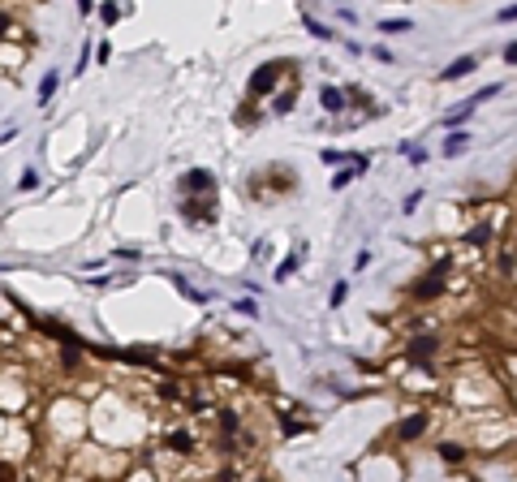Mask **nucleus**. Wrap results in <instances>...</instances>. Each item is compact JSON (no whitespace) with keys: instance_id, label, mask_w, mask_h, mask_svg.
<instances>
[{"instance_id":"nucleus-23","label":"nucleus","mask_w":517,"mask_h":482,"mask_svg":"<svg viewBox=\"0 0 517 482\" xmlns=\"http://www.w3.org/2000/svg\"><path fill=\"white\" fill-rule=\"evenodd\" d=\"M504 65H517V43H509V47H504Z\"/></svg>"},{"instance_id":"nucleus-24","label":"nucleus","mask_w":517,"mask_h":482,"mask_svg":"<svg viewBox=\"0 0 517 482\" xmlns=\"http://www.w3.org/2000/svg\"><path fill=\"white\" fill-rule=\"evenodd\" d=\"M0 65H5V39H0Z\"/></svg>"},{"instance_id":"nucleus-18","label":"nucleus","mask_w":517,"mask_h":482,"mask_svg":"<svg viewBox=\"0 0 517 482\" xmlns=\"http://www.w3.org/2000/svg\"><path fill=\"white\" fill-rule=\"evenodd\" d=\"M293 99H298V86L285 91V95H276V104H272V108H276V112H289V108H293Z\"/></svg>"},{"instance_id":"nucleus-14","label":"nucleus","mask_w":517,"mask_h":482,"mask_svg":"<svg viewBox=\"0 0 517 482\" xmlns=\"http://www.w3.org/2000/svg\"><path fill=\"white\" fill-rule=\"evenodd\" d=\"M302 27H306V31H310V35H315V39H336V35H332V27H324V22H315V17H310V13H306V17H302Z\"/></svg>"},{"instance_id":"nucleus-17","label":"nucleus","mask_w":517,"mask_h":482,"mask_svg":"<svg viewBox=\"0 0 517 482\" xmlns=\"http://www.w3.org/2000/svg\"><path fill=\"white\" fill-rule=\"evenodd\" d=\"M57 82H61V78H57V73H47V78L39 82V104H47V99H52V91H57Z\"/></svg>"},{"instance_id":"nucleus-22","label":"nucleus","mask_w":517,"mask_h":482,"mask_svg":"<svg viewBox=\"0 0 517 482\" xmlns=\"http://www.w3.org/2000/svg\"><path fill=\"white\" fill-rule=\"evenodd\" d=\"M496 22H517V5H504V9L496 13Z\"/></svg>"},{"instance_id":"nucleus-9","label":"nucleus","mask_w":517,"mask_h":482,"mask_svg":"<svg viewBox=\"0 0 517 482\" xmlns=\"http://www.w3.org/2000/svg\"><path fill=\"white\" fill-rule=\"evenodd\" d=\"M435 452H440L444 465H465V461H470V444H465V439H440Z\"/></svg>"},{"instance_id":"nucleus-21","label":"nucleus","mask_w":517,"mask_h":482,"mask_svg":"<svg viewBox=\"0 0 517 482\" xmlns=\"http://www.w3.org/2000/svg\"><path fill=\"white\" fill-rule=\"evenodd\" d=\"M293 267H298V259H285V263L276 267V280H289V271H293Z\"/></svg>"},{"instance_id":"nucleus-12","label":"nucleus","mask_w":517,"mask_h":482,"mask_svg":"<svg viewBox=\"0 0 517 482\" xmlns=\"http://www.w3.org/2000/svg\"><path fill=\"white\" fill-rule=\"evenodd\" d=\"M465 146H470V130H453V134L444 138V146H440V151H444L449 160H457V156H461Z\"/></svg>"},{"instance_id":"nucleus-6","label":"nucleus","mask_w":517,"mask_h":482,"mask_svg":"<svg viewBox=\"0 0 517 482\" xmlns=\"http://www.w3.org/2000/svg\"><path fill=\"white\" fill-rule=\"evenodd\" d=\"M491 241H496V220H479V224L465 228V237H461L465 250H487Z\"/></svg>"},{"instance_id":"nucleus-7","label":"nucleus","mask_w":517,"mask_h":482,"mask_svg":"<svg viewBox=\"0 0 517 482\" xmlns=\"http://www.w3.org/2000/svg\"><path fill=\"white\" fill-rule=\"evenodd\" d=\"M164 448L177 452V456H194V452H199V435L186 430V426H177V430H168V435H164Z\"/></svg>"},{"instance_id":"nucleus-19","label":"nucleus","mask_w":517,"mask_h":482,"mask_svg":"<svg viewBox=\"0 0 517 482\" xmlns=\"http://www.w3.org/2000/svg\"><path fill=\"white\" fill-rule=\"evenodd\" d=\"M418 202H423V194H418V190H414V194H410V198L401 202V211H405V216H414V211H418Z\"/></svg>"},{"instance_id":"nucleus-5","label":"nucleus","mask_w":517,"mask_h":482,"mask_svg":"<svg viewBox=\"0 0 517 482\" xmlns=\"http://www.w3.org/2000/svg\"><path fill=\"white\" fill-rule=\"evenodd\" d=\"M285 69H293V65H289V61L259 65V69H255V78H250V95H255V99H259V95H267V91H272V86L280 82V73H285Z\"/></svg>"},{"instance_id":"nucleus-16","label":"nucleus","mask_w":517,"mask_h":482,"mask_svg":"<svg viewBox=\"0 0 517 482\" xmlns=\"http://www.w3.org/2000/svg\"><path fill=\"white\" fill-rule=\"evenodd\" d=\"M504 241H509V250H513V271H509V285H517V224L504 233Z\"/></svg>"},{"instance_id":"nucleus-10","label":"nucleus","mask_w":517,"mask_h":482,"mask_svg":"<svg viewBox=\"0 0 517 482\" xmlns=\"http://www.w3.org/2000/svg\"><path fill=\"white\" fill-rule=\"evenodd\" d=\"M479 69V57H457L444 73H440V82H457V78H465V73H474Z\"/></svg>"},{"instance_id":"nucleus-11","label":"nucleus","mask_w":517,"mask_h":482,"mask_svg":"<svg viewBox=\"0 0 517 482\" xmlns=\"http://www.w3.org/2000/svg\"><path fill=\"white\" fill-rule=\"evenodd\" d=\"M345 99H350V95H345L340 86H324V91H319V104H324V112H332V116L345 108Z\"/></svg>"},{"instance_id":"nucleus-8","label":"nucleus","mask_w":517,"mask_h":482,"mask_svg":"<svg viewBox=\"0 0 517 482\" xmlns=\"http://www.w3.org/2000/svg\"><path fill=\"white\" fill-rule=\"evenodd\" d=\"M427 430H431V414H410V418L397 426V439H401V444H414V439H423Z\"/></svg>"},{"instance_id":"nucleus-1","label":"nucleus","mask_w":517,"mask_h":482,"mask_svg":"<svg viewBox=\"0 0 517 482\" xmlns=\"http://www.w3.org/2000/svg\"><path fill=\"white\" fill-rule=\"evenodd\" d=\"M449 396H453V405L465 418H474V414H487V409H504L509 388H504V379H496L483 362H470V366H461L453 375Z\"/></svg>"},{"instance_id":"nucleus-2","label":"nucleus","mask_w":517,"mask_h":482,"mask_svg":"<svg viewBox=\"0 0 517 482\" xmlns=\"http://www.w3.org/2000/svg\"><path fill=\"white\" fill-rule=\"evenodd\" d=\"M517 439V414L509 409H487V414H474L470 418V448L479 452H496L504 444Z\"/></svg>"},{"instance_id":"nucleus-15","label":"nucleus","mask_w":517,"mask_h":482,"mask_svg":"<svg viewBox=\"0 0 517 482\" xmlns=\"http://www.w3.org/2000/svg\"><path fill=\"white\" fill-rule=\"evenodd\" d=\"M380 31H384V35H405V31H414V22H410V17H397V22H380Z\"/></svg>"},{"instance_id":"nucleus-13","label":"nucleus","mask_w":517,"mask_h":482,"mask_svg":"<svg viewBox=\"0 0 517 482\" xmlns=\"http://www.w3.org/2000/svg\"><path fill=\"white\" fill-rule=\"evenodd\" d=\"M186 190H190V194H194V190L207 194V190H211V176H207V172H190V176H186Z\"/></svg>"},{"instance_id":"nucleus-20","label":"nucleus","mask_w":517,"mask_h":482,"mask_svg":"<svg viewBox=\"0 0 517 482\" xmlns=\"http://www.w3.org/2000/svg\"><path fill=\"white\" fill-rule=\"evenodd\" d=\"M345 297H350V285H345V280H340V285H336V289H332V310H336V306H340V301H345Z\"/></svg>"},{"instance_id":"nucleus-25","label":"nucleus","mask_w":517,"mask_h":482,"mask_svg":"<svg viewBox=\"0 0 517 482\" xmlns=\"http://www.w3.org/2000/svg\"><path fill=\"white\" fill-rule=\"evenodd\" d=\"M509 392H513V400H517V379H513V388H509Z\"/></svg>"},{"instance_id":"nucleus-3","label":"nucleus","mask_w":517,"mask_h":482,"mask_svg":"<svg viewBox=\"0 0 517 482\" xmlns=\"http://www.w3.org/2000/svg\"><path fill=\"white\" fill-rule=\"evenodd\" d=\"M449 276H453V263L440 259L431 271H423V276L414 280L410 297H414V301H435V297H444V293H449Z\"/></svg>"},{"instance_id":"nucleus-4","label":"nucleus","mask_w":517,"mask_h":482,"mask_svg":"<svg viewBox=\"0 0 517 482\" xmlns=\"http://www.w3.org/2000/svg\"><path fill=\"white\" fill-rule=\"evenodd\" d=\"M440 353H444V336L440 332H418L405 340V358L410 362H435Z\"/></svg>"}]
</instances>
